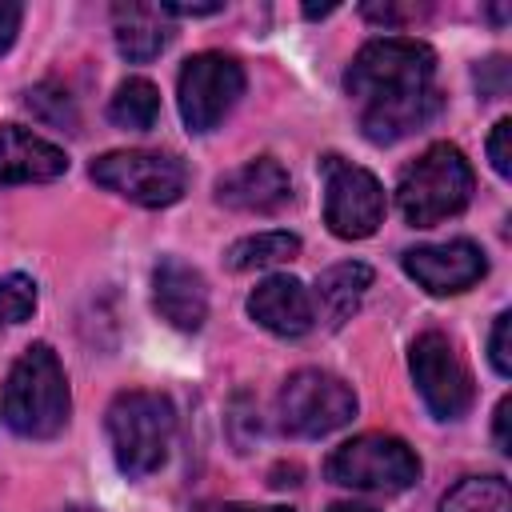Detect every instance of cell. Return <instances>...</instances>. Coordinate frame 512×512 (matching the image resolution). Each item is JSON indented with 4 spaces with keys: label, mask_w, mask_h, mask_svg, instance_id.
Wrapping results in <instances>:
<instances>
[{
    "label": "cell",
    "mask_w": 512,
    "mask_h": 512,
    "mask_svg": "<svg viewBox=\"0 0 512 512\" xmlns=\"http://www.w3.org/2000/svg\"><path fill=\"white\" fill-rule=\"evenodd\" d=\"M248 316L284 340H296L304 332H312L316 324V308H312V292L296 280V276H268L252 288L248 296Z\"/></svg>",
    "instance_id": "4fadbf2b"
},
{
    "label": "cell",
    "mask_w": 512,
    "mask_h": 512,
    "mask_svg": "<svg viewBox=\"0 0 512 512\" xmlns=\"http://www.w3.org/2000/svg\"><path fill=\"white\" fill-rule=\"evenodd\" d=\"M164 16H216L224 4H160Z\"/></svg>",
    "instance_id": "4dcf8cb0"
},
{
    "label": "cell",
    "mask_w": 512,
    "mask_h": 512,
    "mask_svg": "<svg viewBox=\"0 0 512 512\" xmlns=\"http://www.w3.org/2000/svg\"><path fill=\"white\" fill-rule=\"evenodd\" d=\"M368 288H372V268L360 260H340V264L324 268L316 280V304H320L324 324L344 328V320H352V312L360 308Z\"/></svg>",
    "instance_id": "ac0fdd59"
},
{
    "label": "cell",
    "mask_w": 512,
    "mask_h": 512,
    "mask_svg": "<svg viewBox=\"0 0 512 512\" xmlns=\"http://www.w3.org/2000/svg\"><path fill=\"white\" fill-rule=\"evenodd\" d=\"M216 200L236 212H280L292 200V176L280 160L256 156L216 180Z\"/></svg>",
    "instance_id": "7c38bea8"
},
{
    "label": "cell",
    "mask_w": 512,
    "mask_h": 512,
    "mask_svg": "<svg viewBox=\"0 0 512 512\" xmlns=\"http://www.w3.org/2000/svg\"><path fill=\"white\" fill-rule=\"evenodd\" d=\"M424 8H416V4H364L360 8V16L364 20H372V24H384V28H400V24H408V20H416Z\"/></svg>",
    "instance_id": "484cf974"
},
{
    "label": "cell",
    "mask_w": 512,
    "mask_h": 512,
    "mask_svg": "<svg viewBox=\"0 0 512 512\" xmlns=\"http://www.w3.org/2000/svg\"><path fill=\"white\" fill-rule=\"evenodd\" d=\"M508 140H512V120L504 116V120L492 124V136H488V160H492L496 176H512V148H508Z\"/></svg>",
    "instance_id": "cb8c5ba5"
},
{
    "label": "cell",
    "mask_w": 512,
    "mask_h": 512,
    "mask_svg": "<svg viewBox=\"0 0 512 512\" xmlns=\"http://www.w3.org/2000/svg\"><path fill=\"white\" fill-rule=\"evenodd\" d=\"M36 308V280L24 272H8L0 276V328L24 324Z\"/></svg>",
    "instance_id": "603a6c76"
},
{
    "label": "cell",
    "mask_w": 512,
    "mask_h": 512,
    "mask_svg": "<svg viewBox=\"0 0 512 512\" xmlns=\"http://www.w3.org/2000/svg\"><path fill=\"white\" fill-rule=\"evenodd\" d=\"M328 12H336V4H304V16H308V20H316V16H328Z\"/></svg>",
    "instance_id": "1f68e13d"
},
{
    "label": "cell",
    "mask_w": 512,
    "mask_h": 512,
    "mask_svg": "<svg viewBox=\"0 0 512 512\" xmlns=\"http://www.w3.org/2000/svg\"><path fill=\"white\" fill-rule=\"evenodd\" d=\"M476 88H480V96H484V100H492V96H500V92L508 88V64H504L500 56H492V60H484V64L476 68Z\"/></svg>",
    "instance_id": "4316f807"
},
{
    "label": "cell",
    "mask_w": 512,
    "mask_h": 512,
    "mask_svg": "<svg viewBox=\"0 0 512 512\" xmlns=\"http://www.w3.org/2000/svg\"><path fill=\"white\" fill-rule=\"evenodd\" d=\"M472 192H476V176L456 144L424 148L396 180V204L412 228H432L448 216H460Z\"/></svg>",
    "instance_id": "7a4b0ae2"
},
{
    "label": "cell",
    "mask_w": 512,
    "mask_h": 512,
    "mask_svg": "<svg viewBox=\"0 0 512 512\" xmlns=\"http://www.w3.org/2000/svg\"><path fill=\"white\" fill-rule=\"evenodd\" d=\"M88 176L100 188H108V192L140 204V208H168L188 188L184 160H176L168 152H144V148L104 152L100 160H92Z\"/></svg>",
    "instance_id": "52a82bcc"
},
{
    "label": "cell",
    "mask_w": 512,
    "mask_h": 512,
    "mask_svg": "<svg viewBox=\"0 0 512 512\" xmlns=\"http://www.w3.org/2000/svg\"><path fill=\"white\" fill-rule=\"evenodd\" d=\"M64 172H68L64 148L16 124L0 128V184H44Z\"/></svg>",
    "instance_id": "2e32d148"
},
{
    "label": "cell",
    "mask_w": 512,
    "mask_h": 512,
    "mask_svg": "<svg viewBox=\"0 0 512 512\" xmlns=\"http://www.w3.org/2000/svg\"><path fill=\"white\" fill-rule=\"evenodd\" d=\"M508 412H512V400L504 396V400L496 404V412H492V436H496V448H500V452H512V440H508Z\"/></svg>",
    "instance_id": "f546056e"
},
{
    "label": "cell",
    "mask_w": 512,
    "mask_h": 512,
    "mask_svg": "<svg viewBox=\"0 0 512 512\" xmlns=\"http://www.w3.org/2000/svg\"><path fill=\"white\" fill-rule=\"evenodd\" d=\"M432 76H436V52L424 40L380 36V40H368L352 56V64L344 72V88L360 104H372V100L432 88Z\"/></svg>",
    "instance_id": "277c9868"
},
{
    "label": "cell",
    "mask_w": 512,
    "mask_h": 512,
    "mask_svg": "<svg viewBox=\"0 0 512 512\" xmlns=\"http://www.w3.org/2000/svg\"><path fill=\"white\" fill-rule=\"evenodd\" d=\"M20 20H24V4H0V56L12 48L16 32H20Z\"/></svg>",
    "instance_id": "83f0119b"
},
{
    "label": "cell",
    "mask_w": 512,
    "mask_h": 512,
    "mask_svg": "<svg viewBox=\"0 0 512 512\" xmlns=\"http://www.w3.org/2000/svg\"><path fill=\"white\" fill-rule=\"evenodd\" d=\"M444 108L440 88H420V92H404V96H388V100H372L360 108V132L372 144H396L412 132H420L428 120H436Z\"/></svg>",
    "instance_id": "9a60e30c"
},
{
    "label": "cell",
    "mask_w": 512,
    "mask_h": 512,
    "mask_svg": "<svg viewBox=\"0 0 512 512\" xmlns=\"http://www.w3.org/2000/svg\"><path fill=\"white\" fill-rule=\"evenodd\" d=\"M196 512H296V508H284V504H244V500H208Z\"/></svg>",
    "instance_id": "f1b7e54d"
},
{
    "label": "cell",
    "mask_w": 512,
    "mask_h": 512,
    "mask_svg": "<svg viewBox=\"0 0 512 512\" xmlns=\"http://www.w3.org/2000/svg\"><path fill=\"white\" fill-rule=\"evenodd\" d=\"M104 428H108L116 468L128 480H140V476H152L168 460V444H172V432H176V412H172V400L164 392L132 388V392H120L108 404Z\"/></svg>",
    "instance_id": "3957f363"
},
{
    "label": "cell",
    "mask_w": 512,
    "mask_h": 512,
    "mask_svg": "<svg viewBox=\"0 0 512 512\" xmlns=\"http://www.w3.org/2000/svg\"><path fill=\"white\" fill-rule=\"evenodd\" d=\"M440 512H512V492L500 476H464L440 496Z\"/></svg>",
    "instance_id": "44dd1931"
},
{
    "label": "cell",
    "mask_w": 512,
    "mask_h": 512,
    "mask_svg": "<svg viewBox=\"0 0 512 512\" xmlns=\"http://www.w3.org/2000/svg\"><path fill=\"white\" fill-rule=\"evenodd\" d=\"M108 120L116 128H128V132H148L160 120V92H156V84L144 80V76L120 80V88L108 100Z\"/></svg>",
    "instance_id": "d6986e66"
},
{
    "label": "cell",
    "mask_w": 512,
    "mask_h": 512,
    "mask_svg": "<svg viewBox=\"0 0 512 512\" xmlns=\"http://www.w3.org/2000/svg\"><path fill=\"white\" fill-rule=\"evenodd\" d=\"M324 476L356 492H404L420 480V460L400 436L360 432L328 452Z\"/></svg>",
    "instance_id": "5b68a950"
},
{
    "label": "cell",
    "mask_w": 512,
    "mask_h": 512,
    "mask_svg": "<svg viewBox=\"0 0 512 512\" xmlns=\"http://www.w3.org/2000/svg\"><path fill=\"white\" fill-rule=\"evenodd\" d=\"M508 324L512 316L500 312L496 324H492V336H488V360L496 368V376H512V352H508Z\"/></svg>",
    "instance_id": "d4e9b609"
},
{
    "label": "cell",
    "mask_w": 512,
    "mask_h": 512,
    "mask_svg": "<svg viewBox=\"0 0 512 512\" xmlns=\"http://www.w3.org/2000/svg\"><path fill=\"white\" fill-rule=\"evenodd\" d=\"M244 96V68L224 52H196L176 80V104L188 132H212Z\"/></svg>",
    "instance_id": "ba28073f"
},
{
    "label": "cell",
    "mask_w": 512,
    "mask_h": 512,
    "mask_svg": "<svg viewBox=\"0 0 512 512\" xmlns=\"http://www.w3.org/2000/svg\"><path fill=\"white\" fill-rule=\"evenodd\" d=\"M72 412L64 364L48 344H28L4 384V424L28 440H52Z\"/></svg>",
    "instance_id": "6da1fadb"
},
{
    "label": "cell",
    "mask_w": 512,
    "mask_h": 512,
    "mask_svg": "<svg viewBox=\"0 0 512 512\" xmlns=\"http://www.w3.org/2000/svg\"><path fill=\"white\" fill-rule=\"evenodd\" d=\"M300 252V236L296 232H256V236H244L228 248V268L232 272H252V268H272V264H284V260H296Z\"/></svg>",
    "instance_id": "ffe728a7"
},
{
    "label": "cell",
    "mask_w": 512,
    "mask_h": 512,
    "mask_svg": "<svg viewBox=\"0 0 512 512\" xmlns=\"http://www.w3.org/2000/svg\"><path fill=\"white\" fill-rule=\"evenodd\" d=\"M112 36L124 60L148 64L168 44V16L160 4H112Z\"/></svg>",
    "instance_id": "e0dca14e"
},
{
    "label": "cell",
    "mask_w": 512,
    "mask_h": 512,
    "mask_svg": "<svg viewBox=\"0 0 512 512\" xmlns=\"http://www.w3.org/2000/svg\"><path fill=\"white\" fill-rule=\"evenodd\" d=\"M276 416L288 436L316 440L344 428L356 416V392L324 368H300L284 380L276 396Z\"/></svg>",
    "instance_id": "8992f818"
},
{
    "label": "cell",
    "mask_w": 512,
    "mask_h": 512,
    "mask_svg": "<svg viewBox=\"0 0 512 512\" xmlns=\"http://www.w3.org/2000/svg\"><path fill=\"white\" fill-rule=\"evenodd\" d=\"M152 304L160 312L164 324L180 328V332H196L204 320H208V288H204V276L176 260V256H164L152 272Z\"/></svg>",
    "instance_id": "5bb4252c"
},
{
    "label": "cell",
    "mask_w": 512,
    "mask_h": 512,
    "mask_svg": "<svg viewBox=\"0 0 512 512\" xmlns=\"http://www.w3.org/2000/svg\"><path fill=\"white\" fill-rule=\"evenodd\" d=\"M328 512H376V508H368V504H332Z\"/></svg>",
    "instance_id": "d6a6232c"
},
{
    "label": "cell",
    "mask_w": 512,
    "mask_h": 512,
    "mask_svg": "<svg viewBox=\"0 0 512 512\" xmlns=\"http://www.w3.org/2000/svg\"><path fill=\"white\" fill-rule=\"evenodd\" d=\"M404 272L432 296H456L464 288H472L484 272H488V260L480 252V244L472 240H448V244H420V248H408L400 256Z\"/></svg>",
    "instance_id": "8fae6325"
},
{
    "label": "cell",
    "mask_w": 512,
    "mask_h": 512,
    "mask_svg": "<svg viewBox=\"0 0 512 512\" xmlns=\"http://www.w3.org/2000/svg\"><path fill=\"white\" fill-rule=\"evenodd\" d=\"M24 108H28L32 116H40L44 124H56V128H64V132H76V104H72L68 88H60V84H52V80L28 88V92H24Z\"/></svg>",
    "instance_id": "7402d4cb"
},
{
    "label": "cell",
    "mask_w": 512,
    "mask_h": 512,
    "mask_svg": "<svg viewBox=\"0 0 512 512\" xmlns=\"http://www.w3.org/2000/svg\"><path fill=\"white\" fill-rule=\"evenodd\" d=\"M408 368L424 408L436 420H460L472 408V376L444 332H420L408 348Z\"/></svg>",
    "instance_id": "30bf717a"
},
{
    "label": "cell",
    "mask_w": 512,
    "mask_h": 512,
    "mask_svg": "<svg viewBox=\"0 0 512 512\" xmlns=\"http://www.w3.org/2000/svg\"><path fill=\"white\" fill-rule=\"evenodd\" d=\"M320 172H324V224H328V232L340 240L372 236L384 220L380 180L368 168L348 164L340 156H324Z\"/></svg>",
    "instance_id": "9c48e42d"
}]
</instances>
